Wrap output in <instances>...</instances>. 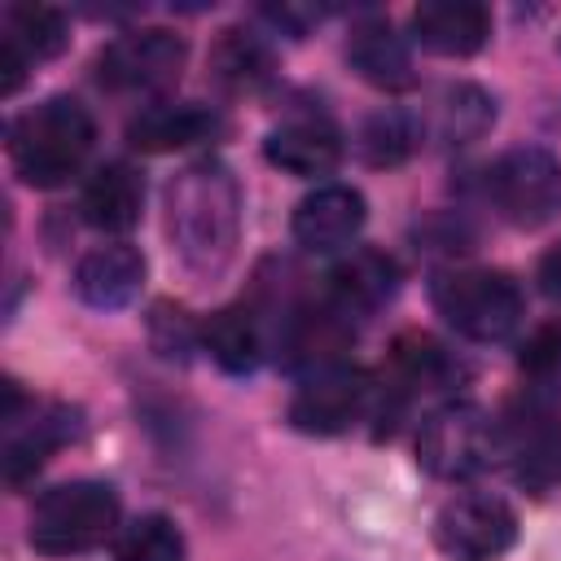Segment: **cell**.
<instances>
[{"mask_svg": "<svg viewBox=\"0 0 561 561\" xmlns=\"http://www.w3.org/2000/svg\"><path fill=\"white\" fill-rule=\"evenodd\" d=\"M219 127V114L210 105L197 101H162L140 110L127 123V145L140 153H171V149H188L197 140H210Z\"/></svg>", "mask_w": 561, "mask_h": 561, "instance_id": "obj_17", "label": "cell"}, {"mask_svg": "<svg viewBox=\"0 0 561 561\" xmlns=\"http://www.w3.org/2000/svg\"><path fill=\"white\" fill-rule=\"evenodd\" d=\"M412 39L438 57H473L491 39V9L478 0H430L412 13Z\"/></svg>", "mask_w": 561, "mask_h": 561, "instance_id": "obj_13", "label": "cell"}, {"mask_svg": "<svg viewBox=\"0 0 561 561\" xmlns=\"http://www.w3.org/2000/svg\"><path fill=\"white\" fill-rule=\"evenodd\" d=\"M202 346L210 351V359L224 368V373H254L263 364V351H267V329L259 320L254 307L237 302V307H224L206 320L202 329Z\"/></svg>", "mask_w": 561, "mask_h": 561, "instance_id": "obj_20", "label": "cell"}, {"mask_svg": "<svg viewBox=\"0 0 561 561\" xmlns=\"http://www.w3.org/2000/svg\"><path fill=\"white\" fill-rule=\"evenodd\" d=\"M390 373H394V386L408 394V390H443V386H451L460 377V364L430 333H403L394 342Z\"/></svg>", "mask_w": 561, "mask_h": 561, "instance_id": "obj_21", "label": "cell"}, {"mask_svg": "<svg viewBox=\"0 0 561 561\" xmlns=\"http://www.w3.org/2000/svg\"><path fill=\"white\" fill-rule=\"evenodd\" d=\"M26 70H31L26 53L0 35V92H4V96H13V92L22 88V79H26Z\"/></svg>", "mask_w": 561, "mask_h": 561, "instance_id": "obj_30", "label": "cell"}, {"mask_svg": "<svg viewBox=\"0 0 561 561\" xmlns=\"http://www.w3.org/2000/svg\"><path fill=\"white\" fill-rule=\"evenodd\" d=\"M96 123L75 96H48L35 110L18 114L9 127V158L22 184L31 188H57L66 184L83 158L92 153Z\"/></svg>", "mask_w": 561, "mask_h": 561, "instance_id": "obj_2", "label": "cell"}, {"mask_svg": "<svg viewBox=\"0 0 561 561\" xmlns=\"http://www.w3.org/2000/svg\"><path fill=\"white\" fill-rule=\"evenodd\" d=\"M486 193L513 228H543L561 215V162L539 145H517L491 162Z\"/></svg>", "mask_w": 561, "mask_h": 561, "instance_id": "obj_6", "label": "cell"}, {"mask_svg": "<svg viewBox=\"0 0 561 561\" xmlns=\"http://www.w3.org/2000/svg\"><path fill=\"white\" fill-rule=\"evenodd\" d=\"M373 408V381L364 368L355 364H329L302 377V386L289 399V425L298 434H316V438H333L346 434L351 425H359V416Z\"/></svg>", "mask_w": 561, "mask_h": 561, "instance_id": "obj_9", "label": "cell"}, {"mask_svg": "<svg viewBox=\"0 0 561 561\" xmlns=\"http://www.w3.org/2000/svg\"><path fill=\"white\" fill-rule=\"evenodd\" d=\"M140 285H145V254L123 241L88 250L75 267V294L96 311L127 307L140 294Z\"/></svg>", "mask_w": 561, "mask_h": 561, "instance_id": "obj_14", "label": "cell"}, {"mask_svg": "<svg viewBox=\"0 0 561 561\" xmlns=\"http://www.w3.org/2000/svg\"><path fill=\"white\" fill-rule=\"evenodd\" d=\"M500 456V430L478 403H443L421 421L416 460L447 482L482 473Z\"/></svg>", "mask_w": 561, "mask_h": 561, "instance_id": "obj_5", "label": "cell"}, {"mask_svg": "<svg viewBox=\"0 0 561 561\" xmlns=\"http://www.w3.org/2000/svg\"><path fill=\"white\" fill-rule=\"evenodd\" d=\"M149 333H153V346L167 355V359H184L193 346H197V333L188 324V316L171 302H158L153 316H149Z\"/></svg>", "mask_w": 561, "mask_h": 561, "instance_id": "obj_28", "label": "cell"}, {"mask_svg": "<svg viewBox=\"0 0 561 561\" xmlns=\"http://www.w3.org/2000/svg\"><path fill=\"white\" fill-rule=\"evenodd\" d=\"M557 53H561V44H557Z\"/></svg>", "mask_w": 561, "mask_h": 561, "instance_id": "obj_32", "label": "cell"}, {"mask_svg": "<svg viewBox=\"0 0 561 561\" xmlns=\"http://www.w3.org/2000/svg\"><path fill=\"white\" fill-rule=\"evenodd\" d=\"M368 219L364 193L351 184H320L294 206V241L311 254H333L359 237Z\"/></svg>", "mask_w": 561, "mask_h": 561, "instance_id": "obj_11", "label": "cell"}, {"mask_svg": "<svg viewBox=\"0 0 561 561\" xmlns=\"http://www.w3.org/2000/svg\"><path fill=\"white\" fill-rule=\"evenodd\" d=\"M210 75L228 92H254L272 79V53L259 35H250L241 26H228L210 48Z\"/></svg>", "mask_w": 561, "mask_h": 561, "instance_id": "obj_22", "label": "cell"}, {"mask_svg": "<svg viewBox=\"0 0 561 561\" xmlns=\"http://www.w3.org/2000/svg\"><path fill=\"white\" fill-rule=\"evenodd\" d=\"M167 232L197 276H219L241 241V188L219 158L188 162L167 188Z\"/></svg>", "mask_w": 561, "mask_h": 561, "instance_id": "obj_1", "label": "cell"}, {"mask_svg": "<svg viewBox=\"0 0 561 561\" xmlns=\"http://www.w3.org/2000/svg\"><path fill=\"white\" fill-rule=\"evenodd\" d=\"M399 294V263L386 250H351L333 272H329V298L351 311L355 320L386 307Z\"/></svg>", "mask_w": 561, "mask_h": 561, "instance_id": "obj_18", "label": "cell"}, {"mask_svg": "<svg viewBox=\"0 0 561 561\" xmlns=\"http://www.w3.org/2000/svg\"><path fill=\"white\" fill-rule=\"evenodd\" d=\"M355 337V316L342 311L329 294L320 302H294L285 307L280 316V329H276V351L289 368H329V364H342V351L351 346Z\"/></svg>", "mask_w": 561, "mask_h": 561, "instance_id": "obj_10", "label": "cell"}, {"mask_svg": "<svg viewBox=\"0 0 561 561\" xmlns=\"http://www.w3.org/2000/svg\"><path fill=\"white\" fill-rule=\"evenodd\" d=\"M4 39L26 53V61H48L70 44L66 13L53 4H9L4 13Z\"/></svg>", "mask_w": 561, "mask_h": 561, "instance_id": "obj_23", "label": "cell"}, {"mask_svg": "<svg viewBox=\"0 0 561 561\" xmlns=\"http://www.w3.org/2000/svg\"><path fill=\"white\" fill-rule=\"evenodd\" d=\"M421 149V123L403 110H377L359 127V153L368 167H399Z\"/></svg>", "mask_w": 561, "mask_h": 561, "instance_id": "obj_25", "label": "cell"}, {"mask_svg": "<svg viewBox=\"0 0 561 561\" xmlns=\"http://www.w3.org/2000/svg\"><path fill=\"white\" fill-rule=\"evenodd\" d=\"M434 311L469 342H504L522 324V289L508 272L495 267H451L430 285Z\"/></svg>", "mask_w": 561, "mask_h": 561, "instance_id": "obj_4", "label": "cell"}, {"mask_svg": "<svg viewBox=\"0 0 561 561\" xmlns=\"http://www.w3.org/2000/svg\"><path fill=\"white\" fill-rule=\"evenodd\" d=\"M272 26H280V31H289V35H307L320 18H324V9H307V4H267V9H259Z\"/></svg>", "mask_w": 561, "mask_h": 561, "instance_id": "obj_29", "label": "cell"}, {"mask_svg": "<svg viewBox=\"0 0 561 561\" xmlns=\"http://www.w3.org/2000/svg\"><path fill=\"white\" fill-rule=\"evenodd\" d=\"M517 364H522V373H526L530 381H539V386L561 381V324H539V329L522 342Z\"/></svg>", "mask_w": 561, "mask_h": 561, "instance_id": "obj_27", "label": "cell"}, {"mask_svg": "<svg viewBox=\"0 0 561 561\" xmlns=\"http://www.w3.org/2000/svg\"><path fill=\"white\" fill-rule=\"evenodd\" d=\"M495 123V96L478 83H451L438 101V136L447 145H469Z\"/></svg>", "mask_w": 561, "mask_h": 561, "instance_id": "obj_24", "label": "cell"}, {"mask_svg": "<svg viewBox=\"0 0 561 561\" xmlns=\"http://www.w3.org/2000/svg\"><path fill=\"white\" fill-rule=\"evenodd\" d=\"M346 61L351 70L381 88V92H403L412 83V53L408 39L386 22V18H359L346 35Z\"/></svg>", "mask_w": 561, "mask_h": 561, "instance_id": "obj_15", "label": "cell"}, {"mask_svg": "<svg viewBox=\"0 0 561 561\" xmlns=\"http://www.w3.org/2000/svg\"><path fill=\"white\" fill-rule=\"evenodd\" d=\"M9 425V438H4V482L9 486H22L26 478H35L44 469V460L66 443L75 438V412L61 408V403H48V408H35L26 421L13 416L4 421Z\"/></svg>", "mask_w": 561, "mask_h": 561, "instance_id": "obj_16", "label": "cell"}, {"mask_svg": "<svg viewBox=\"0 0 561 561\" xmlns=\"http://www.w3.org/2000/svg\"><path fill=\"white\" fill-rule=\"evenodd\" d=\"M114 561H184V535L162 513H140L114 535Z\"/></svg>", "mask_w": 561, "mask_h": 561, "instance_id": "obj_26", "label": "cell"}, {"mask_svg": "<svg viewBox=\"0 0 561 561\" xmlns=\"http://www.w3.org/2000/svg\"><path fill=\"white\" fill-rule=\"evenodd\" d=\"M114 530H118V491L96 478H75L48 486L35 500L26 539L44 557H75L105 543Z\"/></svg>", "mask_w": 561, "mask_h": 561, "instance_id": "obj_3", "label": "cell"}, {"mask_svg": "<svg viewBox=\"0 0 561 561\" xmlns=\"http://www.w3.org/2000/svg\"><path fill=\"white\" fill-rule=\"evenodd\" d=\"M83 219L101 232H127L136 228L140 219V206H145V184L136 175V167L127 162H105L88 175L83 184Z\"/></svg>", "mask_w": 561, "mask_h": 561, "instance_id": "obj_19", "label": "cell"}, {"mask_svg": "<svg viewBox=\"0 0 561 561\" xmlns=\"http://www.w3.org/2000/svg\"><path fill=\"white\" fill-rule=\"evenodd\" d=\"M535 276H539V289H543L548 298H561V241L539 259V272H535Z\"/></svg>", "mask_w": 561, "mask_h": 561, "instance_id": "obj_31", "label": "cell"}, {"mask_svg": "<svg viewBox=\"0 0 561 561\" xmlns=\"http://www.w3.org/2000/svg\"><path fill=\"white\" fill-rule=\"evenodd\" d=\"M434 543L447 561H500L517 543V513L486 491L456 495L434 517Z\"/></svg>", "mask_w": 561, "mask_h": 561, "instance_id": "obj_7", "label": "cell"}, {"mask_svg": "<svg viewBox=\"0 0 561 561\" xmlns=\"http://www.w3.org/2000/svg\"><path fill=\"white\" fill-rule=\"evenodd\" d=\"M263 158L272 167H280L285 175L316 180L342 162V131L324 114H298V118H285L280 127L267 131Z\"/></svg>", "mask_w": 561, "mask_h": 561, "instance_id": "obj_12", "label": "cell"}, {"mask_svg": "<svg viewBox=\"0 0 561 561\" xmlns=\"http://www.w3.org/2000/svg\"><path fill=\"white\" fill-rule=\"evenodd\" d=\"M188 61L184 35L167 26H145L131 35H118L96 57V79L110 92H162L180 79Z\"/></svg>", "mask_w": 561, "mask_h": 561, "instance_id": "obj_8", "label": "cell"}]
</instances>
